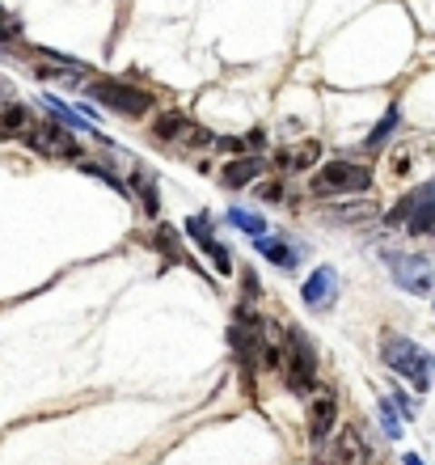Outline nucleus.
I'll use <instances>...</instances> for the list:
<instances>
[{"instance_id":"obj_1","label":"nucleus","mask_w":435,"mask_h":465,"mask_svg":"<svg viewBox=\"0 0 435 465\" xmlns=\"http://www.w3.org/2000/svg\"><path fill=\"white\" fill-rule=\"evenodd\" d=\"M279 368L288 372V385L296 393H313L317 385V347L309 343V334L301 326H292L279 347Z\"/></svg>"},{"instance_id":"obj_2","label":"nucleus","mask_w":435,"mask_h":465,"mask_svg":"<svg viewBox=\"0 0 435 465\" xmlns=\"http://www.w3.org/2000/svg\"><path fill=\"white\" fill-rule=\"evenodd\" d=\"M381 355H385V368L389 372H398V377H406L414 385V390H427L431 385V372H427V351L414 339H406V334H385L381 339Z\"/></svg>"},{"instance_id":"obj_3","label":"nucleus","mask_w":435,"mask_h":465,"mask_svg":"<svg viewBox=\"0 0 435 465\" xmlns=\"http://www.w3.org/2000/svg\"><path fill=\"white\" fill-rule=\"evenodd\" d=\"M372 186V170L363 161H326L313 173V195H360Z\"/></svg>"},{"instance_id":"obj_4","label":"nucleus","mask_w":435,"mask_h":465,"mask_svg":"<svg viewBox=\"0 0 435 465\" xmlns=\"http://www.w3.org/2000/svg\"><path fill=\"white\" fill-rule=\"evenodd\" d=\"M153 140H157V144H165V148H173V153H194V148L216 144L207 127H199V123L186 119L182 111L157 114V123H153Z\"/></svg>"},{"instance_id":"obj_5","label":"nucleus","mask_w":435,"mask_h":465,"mask_svg":"<svg viewBox=\"0 0 435 465\" xmlns=\"http://www.w3.org/2000/svg\"><path fill=\"white\" fill-rule=\"evenodd\" d=\"M89 94L114 114H127V119H140V114L153 111V94L127 85V81H89Z\"/></svg>"},{"instance_id":"obj_6","label":"nucleus","mask_w":435,"mask_h":465,"mask_svg":"<svg viewBox=\"0 0 435 465\" xmlns=\"http://www.w3.org/2000/svg\"><path fill=\"white\" fill-rule=\"evenodd\" d=\"M22 140L47 161H73L76 153H81V148H76V135L68 132V127H60V123H30V132H25Z\"/></svg>"},{"instance_id":"obj_7","label":"nucleus","mask_w":435,"mask_h":465,"mask_svg":"<svg viewBox=\"0 0 435 465\" xmlns=\"http://www.w3.org/2000/svg\"><path fill=\"white\" fill-rule=\"evenodd\" d=\"M389 275H393V280H398V288H406L410 296H431L435 292V267H431V258L393 254V258H389Z\"/></svg>"},{"instance_id":"obj_8","label":"nucleus","mask_w":435,"mask_h":465,"mask_svg":"<svg viewBox=\"0 0 435 465\" xmlns=\"http://www.w3.org/2000/svg\"><path fill=\"white\" fill-rule=\"evenodd\" d=\"M334 419H339V402H334V393H330V390H313V398H309V436H313V444H326L330 440Z\"/></svg>"},{"instance_id":"obj_9","label":"nucleus","mask_w":435,"mask_h":465,"mask_svg":"<svg viewBox=\"0 0 435 465\" xmlns=\"http://www.w3.org/2000/svg\"><path fill=\"white\" fill-rule=\"evenodd\" d=\"M304 305L313 309V313H326L330 305H334V296H339V275H334V267H317L309 280H304L301 288Z\"/></svg>"},{"instance_id":"obj_10","label":"nucleus","mask_w":435,"mask_h":465,"mask_svg":"<svg viewBox=\"0 0 435 465\" xmlns=\"http://www.w3.org/2000/svg\"><path fill=\"white\" fill-rule=\"evenodd\" d=\"M186 232L203 245V254L216 262V271H224V275H229V271H232V250H229V245H220L216 237H212V221H207V216H191V221H186Z\"/></svg>"},{"instance_id":"obj_11","label":"nucleus","mask_w":435,"mask_h":465,"mask_svg":"<svg viewBox=\"0 0 435 465\" xmlns=\"http://www.w3.org/2000/svg\"><path fill=\"white\" fill-rule=\"evenodd\" d=\"M330 461H334V465H368V461H372V449L363 444V436L355 428H342L339 436H334Z\"/></svg>"},{"instance_id":"obj_12","label":"nucleus","mask_w":435,"mask_h":465,"mask_svg":"<svg viewBox=\"0 0 435 465\" xmlns=\"http://www.w3.org/2000/svg\"><path fill=\"white\" fill-rule=\"evenodd\" d=\"M254 245H258V254L266 258V262H275V267H283V271H292L296 262H301V245H292V242H283V237H254Z\"/></svg>"},{"instance_id":"obj_13","label":"nucleus","mask_w":435,"mask_h":465,"mask_svg":"<svg viewBox=\"0 0 435 465\" xmlns=\"http://www.w3.org/2000/svg\"><path fill=\"white\" fill-rule=\"evenodd\" d=\"M60 64H38L35 73L43 76V81H60V85H81L89 76L85 64H76V60H64V55H55Z\"/></svg>"},{"instance_id":"obj_14","label":"nucleus","mask_w":435,"mask_h":465,"mask_svg":"<svg viewBox=\"0 0 435 465\" xmlns=\"http://www.w3.org/2000/svg\"><path fill=\"white\" fill-rule=\"evenodd\" d=\"M30 132V114H25L22 102L0 98V140H17V135Z\"/></svg>"},{"instance_id":"obj_15","label":"nucleus","mask_w":435,"mask_h":465,"mask_svg":"<svg viewBox=\"0 0 435 465\" xmlns=\"http://www.w3.org/2000/svg\"><path fill=\"white\" fill-rule=\"evenodd\" d=\"M258 173H262V157H242V161H229L220 178H224V186H232V191H242V186L254 183Z\"/></svg>"},{"instance_id":"obj_16","label":"nucleus","mask_w":435,"mask_h":465,"mask_svg":"<svg viewBox=\"0 0 435 465\" xmlns=\"http://www.w3.org/2000/svg\"><path fill=\"white\" fill-rule=\"evenodd\" d=\"M317 157H321V144H317V140H301V144H292V148H283V153H279V165L301 173V170H309Z\"/></svg>"},{"instance_id":"obj_17","label":"nucleus","mask_w":435,"mask_h":465,"mask_svg":"<svg viewBox=\"0 0 435 465\" xmlns=\"http://www.w3.org/2000/svg\"><path fill=\"white\" fill-rule=\"evenodd\" d=\"M229 221L237 224V229H245L250 237H262V216H254V212H245V208H229Z\"/></svg>"},{"instance_id":"obj_18","label":"nucleus","mask_w":435,"mask_h":465,"mask_svg":"<svg viewBox=\"0 0 435 465\" xmlns=\"http://www.w3.org/2000/svg\"><path fill=\"white\" fill-rule=\"evenodd\" d=\"M334 216L339 221H368V216H376V208L372 203H351V208H339Z\"/></svg>"},{"instance_id":"obj_19","label":"nucleus","mask_w":435,"mask_h":465,"mask_svg":"<svg viewBox=\"0 0 435 465\" xmlns=\"http://www.w3.org/2000/svg\"><path fill=\"white\" fill-rule=\"evenodd\" d=\"M258 199L262 203H283V183H258Z\"/></svg>"},{"instance_id":"obj_20","label":"nucleus","mask_w":435,"mask_h":465,"mask_svg":"<svg viewBox=\"0 0 435 465\" xmlns=\"http://www.w3.org/2000/svg\"><path fill=\"white\" fill-rule=\"evenodd\" d=\"M393 127H398V111H389L385 119H381V127L372 132V140H368V144H381V140H385V135L393 132Z\"/></svg>"},{"instance_id":"obj_21","label":"nucleus","mask_w":435,"mask_h":465,"mask_svg":"<svg viewBox=\"0 0 435 465\" xmlns=\"http://www.w3.org/2000/svg\"><path fill=\"white\" fill-rule=\"evenodd\" d=\"M381 419H385V431H389V436H398V431H401V423H398V415H393V406H381Z\"/></svg>"},{"instance_id":"obj_22","label":"nucleus","mask_w":435,"mask_h":465,"mask_svg":"<svg viewBox=\"0 0 435 465\" xmlns=\"http://www.w3.org/2000/svg\"><path fill=\"white\" fill-rule=\"evenodd\" d=\"M140 191H144V208L157 212V199H153V178H148V173H140Z\"/></svg>"},{"instance_id":"obj_23","label":"nucleus","mask_w":435,"mask_h":465,"mask_svg":"<svg viewBox=\"0 0 435 465\" xmlns=\"http://www.w3.org/2000/svg\"><path fill=\"white\" fill-rule=\"evenodd\" d=\"M0 38H17V25H13V17L5 9H0Z\"/></svg>"},{"instance_id":"obj_24","label":"nucleus","mask_w":435,"mask_h":465,"mask_svg":"<svg viewBox=\"0 0 435 465\" xmlns=\"http://www.w3.org/2000/svg\"><path fill=\"white\" fill-rule=\"evenodd\" d=\"M401 465H423V461H419L414 453H406V457H401Z\"/></svg>"}]
</instances>
